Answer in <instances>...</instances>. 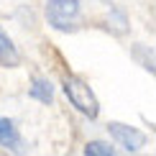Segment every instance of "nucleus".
Segmentation results:
<instances>
[{
	"instance_id": "nucleus-4",
	"label": "nucleus",
	"mask_w": 156,
	"mask_h": 156,
	"mask_svg": "<svg viewBox=\"0 0 156 156\" xmlns=\"http://www.w3.org/2000/svg\"><path fill=\"white\" fill-rule=\"evenodd\" d=\"M0 146L10 151H21V133L10 118H0Z\"/></svg>"
},
{
	"instance_id": "nucleus-6",
	"label": "nucleus",
	"mask_w": 156,
	"mask_h": 156,
	"mask_svg": "<svg viewBox=\"0 0 156 156\" xmlns=\"http://www.w3.org/2000/svg\"><path fill=\"white\" fill-rule=\"evenodd\" d=\"M31 97H36V100H41V102H51V97H54V90H51L49 80H44V77H36V80H34V87H31Z\"/></svg>"
},
{
	"instance_id": "nucleus-5",
	"label": "nucleus",
	"mask_w": 156,
	"mask_h": 156,
	"mask_svg": "<svg viewBox=\"0 0 156 156\" xmlns=\"http://www.w3.org/2000/svg\"><path fill=\"white\" fill-rule=\"evenodd\" d=\"M18 62H21V56H18L16 46H13L10 36L0 28V64H3V67H16Z\"/></svg>"
},
{
	"instance_id": "nucleus-7",
	"label": "nucleus",
	"mask_w": 156,
	"mask_h": 156,
	"mask_svg": "<svg viewBox=\"0 0 156 156\" xmlns=\"http://www.w3.org/2000/svg\"><path fill=\"white\" fill-rule=\"evenodd\" d=\"M84 156H115V151L102 141H90L84 146Z\"/></svg>"
},
{
	"instance_id": "nucleus-3",
	"label": "nucleus",
	"mask_w": 156,
	"mask_h": 156,
	"mask_svg": "<svg viewBox=\"0 0 156 156\" xmlns=\"http://www.w3.org/2000/svg\"><path fill=\"white\" fill-rule=\"evenodd\" d=\"M110 136H113L118 144L126 148V151H141V148L146 146V136L141 131H136L131 126H123V123H110L108 126Z\"/></svg>"
},
{
	"instance_id": "nucleus-1",
	"label": "nucleus",
	"mask_w": 156,
	"mask_h": 156,
	"mask_svg": "<svg viewBox=\"0 0 156 156\" xmlns=\"http://www.w3.org/2000/svg\"><path fill=\"white\" fill-rule=\"evenodd\" d=\"M64 92H67V97L72 100V105L80 110V113H84L87 118H95L97 115V97L92 95V90L87 87V82L80 80V77H74V74H64Z\"/></svg>"
},
{
	"instance_id": "nucleus-2",
	"label": "nucleus",
	"mask_w": 156,
	"mask_h": 156,
	"mask_svg": "<svg viewBox=\"0 0 156 156\" xmlns=\"http://www.w3.org/2000/svg\"><path fill=\"white\" fill-rule=\"evenodd\" d=\"M80 13V0H49L46 18L54 28H67Z\"/></svg>"
}]
</instances>
